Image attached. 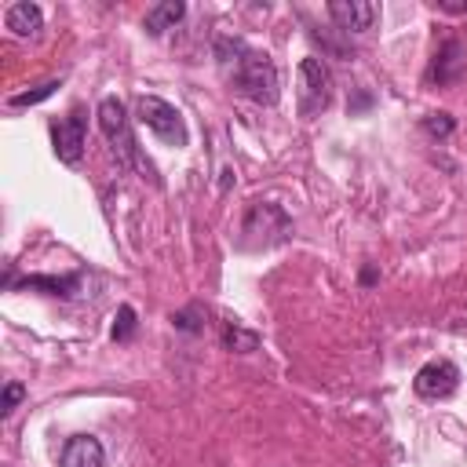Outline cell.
<instances>
[{
	"label": "cell",
	"instance_id": "obj_5",
	"mask_svg": "<svg viewBox=\"0 0 467 467\" xmlns=\"http://www.w3.org/2000/svg\"><path fill=\"white\" fill-rule=\"evenodd\" d=\"M332 102V77H328V66L314 55H306L299 62V113L303 117H317L325 113Z\"/></svg>",
	"mask_w": 467,
	"mask_h": 467
},
{
	"label": "cell",
	"instance_id": "obj_2",
	"mask_svg": "<svg viewBox=\"0 0 467 467\" xmlns=\"http://www.w3.org/2000/svg\"><path fill=\"white\" fill-rule=\"evenodd\" d=\"M95 117H99V128H102L106 142L113 146L117 161H120L124 168H135V171H139L142 179H150L153 186H161L153 161H150V157L139 150V142H135V135H131V120H128V109H124V102H120L117 95H106V99L99 102Z\"/></svg>",
	"mask_w": 467,
	"mask_h": 467
},
{
	"label": "cell",
	"instance_id": "obj_18",
	"mask_svg": "<svg viewBox=\"0 0 467 467\" xmlns=\"http://www.w3.org/2000/svg\"><path fill=\"white\" fill-rule=\"evenodd\" d=\"M26 398V387L18 383V379H11V383H4V398H0V416H11L15 409H18V401Z\"/></svg>",
	"mask_w": 467,
	"mask_h": 467
},
{
	"label": "cell",
	"instance_id": "obj_13",
	"mask_svg": "<svg viewBox=\"0 0 467 467\" xmlns=\"http://www.w3.org/2000/svg\"><path fill=\"white\" fill-rule=\"evenodd\" d=\"M223 347L234 354H252L259 347V332L244 328L241 321H223Z\"/></svg>",
	"mask_w": 467,
	"mask_h": 467
},
{
	"label": "cell",
	"instance_id": "obj_3",
	"mask_svg": "<svg viewBox=\"0 0 467 467\" xmlns=\"http://www.w3.org/2000/svg\"><path fill=\"white\" fill-rule=\"evenodd\" d=\"M292 237V219L277 201H252L241 219V248H274Z\"/></svg>",
	"mask_w": 467,
	"mask_h": 467
},
{
	"label": "cell",
	"instance_id": "obj_16",
	"mask_svg": "<svg viewBox=\"0 0 467 467\" xmlns=\"http://www.w3.org/2000/svg\"><path fill=\"white\" fill-rule=\"evenodd\" d=\"M452 128H456V120H452V113H427L423 117V131L431 135V139H449L452 135Z\"/></svg>",
	"mask_w": 467,
	"mask_h": 467
},
{
	"label": "cell",
	"instance_id": "obj_8",
	"mask_svg": "<svg viewBox=\"0 0 467 467\" xmlns=\"http://www.w3.org/2000/svg\"><path fill=\"white\" fill-rule=\"evenodd\" d=\"M84 139H88V117H84V109H69L62 120L51 124L55 157L62 164H77L84 157Z\"/></svg>",
	"mask_w": 467,
	"mask_h": 467
},
{
	"label": "cell",
	"instance_id": "obj_14",
	"mask_svg": "<svg viewBox=\"0 0 467 467\" xmlns=\"http://www.w3.org/2000/svg\"><path fill=\"white\" fill-rule=\"evenodd\" d=\"M18 285L22 288H44L47 296H73L77 285H80V277L77 274H69V277H40V274H33V277H22Z\"/></svg>",
	"mask_w": 467,
	"mask_h": 467
},
{
	"label": "cell",
	"instance_id": "obj_17",
	"mask_svg": "<svg viewBox=\"0 0 467 467\" xmlns=\"http://www.w3.org/2000/svg\"><path fill=\"white\" fill-rule=\"evenodd\" d=\"M131 332H135V310L124 303V306L117 310V317H113V339L124 343V339H131Z\"/></svg>",
	"mask_w": 467,
	"mask_h": 467
},
{
	"label": "cell",
	"instance_id": "obj_12",
	"mask_svg": "<svg viewBox=\"0 0 467 467\" xmlns=\"http://www.w3.org/2000/svg\"><path fill=\"white\" fill-rule=\"evenodd\" d=\"M4 22H7V29H11L15 36H33V33L40 29L44 15H40V7H36V4H29V0H18V4H11V7H7Z\"/></svg>",
	"mask_w": 467,
	"mask_h": 467
},
{
	"label": "cell",
	"instance_id": "obj_6",
	"mask_svg": "<svg viewBox=\"0 0 467 467\" xmlns=\"http://www.w3.org/2000/svg\"><path fill=\"white\" fill-rule=\"evenodd\" d=\"M463 73H467V47H463V40H456V36L441 40L434 58H431V66H427V84L452 88V84L463 80Z\"/></svg>",
	"mask_w": 467,
	"mask_h": 467
},
{
	"label": "cell",
	"instance_id": "obj_15",
	"mask_svg": "<svg viewBox=\"0 0 467 467\" xmlns=\"http://www.w3.org/2000/svg\"><path fill=\"white\" fill-rule=\"evenodd\" d=\"M58 88H62V80H44V84H36L33 91H18V95H11L7 102H11L15 109H26V106H36V102L51 99V95H55Z\"/></svg>",
	"mask_w": 467,
	"mask_h": 467
},
{
	"label": "cell",
	"instance_id": "obj_10",
	"mask_svg": "<svg viewBox=\"0 0 467 467\" xmlns=\"http://www.w3.org/2000/svg\"><path fill=\"white\" fill-rule=\"evenodd\" d=\"M62 467H106V452L99 445V438L91 434H77L62 445V456H58Z\"/></svg>",
	"mask_w": 467,
	"mask_h": 467
},
{
	"label": "cell",
	"instance_id": "obj_4",
	"mask_svg": "<svg viewBox=\"0 0 467 467\" xmlns=\"http://www.w3.org/2000/svg\"><path fill=\"white\" fill-rule=\"evenodd\" d=\"M135 117H139V124H146L161 142H168V146H186V124H182V113L171 106V102H164L161 95H139L135 99Z\"/></svg>",
	"mask_w": 467,
	"mask_h": 467
},
{
	"label": "cell",
	"instance_id": "obj_11",
	"mask_svg": "<svg viewBox=\"0 0 467 467\" xmlns=\"http://www.w3.org/2000/svg\"><path fill=\"white\" fill-rule=\"evenodd\" d=\"M182 15H186V7H182L179 0H164V4H153V7L146 11V18H142V29H146L150 36H164L168 29H175V26L182 22Z\"/></svg>",
	"mask_w": 467,
	"mask_h": 467
},
{
	"label": "cell",
	"instance_id": "obj_7",
	"mask_svg": "<svg viewBox=\"0 0 467 467\" xmlns=\"http://www.w3.org/2000/svg\"><path fill=\"white\" fill-rule=\"evenodd\" d=\"M456 387H460V368L452 361H445V358L427 361L412 379V390L420 398H427V401H445V398L456 394Z\"/></svg>",
	"mask_w": 467,
	"mask_h": 467
},
{
	"label": "cell",
	"instance_id": "obj_1",
	"mask_svg": "<svg viewBox=\"0 0 467 467\" xmlns=\"http://www.w3.org/2000/svg\"><path fill=\"white\" fill-rule=\"evenodd\" d=\"M215 62H219L223 77L234 84V91H241L244 99H252L259 106L277 102V95H281L277 69H274L266 51L244 44L241 36H219L215 40Z\"/></svg>",
	"mask_w": 467,
	"mask_h": 467
},
{
	"label": "cell",
	"instance_id": "obj_9",
	"mask_svg": "<svg viewBox=\"0 0 467 467\" xmlns=\"http://www.w3.org/2000/svg\"><path fill=\"white\" fill-rule=\"evenodd\" d=\"M328 18L343 33H368L379 22V4H372V0H332Z\"/></svg>",
	"mask_w": 467,
	"mask_h": 467
},
{
	"label": "cell",
	"instance_id": "obj_19",
	"mask_svg": "<svg viewBox=\"0 0 467 467\" xmlns=\"http://www.w3.org/2000/svg\"><path fill=\"white\" fill-rule=\"evenodd\" d=\"M197 314H201L197 306H190V310H179V314H171V325H175V328H182V332H201L204 325H201V321H193Z\"/></svg>",
	"mask_w": 467,
	"mask_h": 467
}]
</instances>
